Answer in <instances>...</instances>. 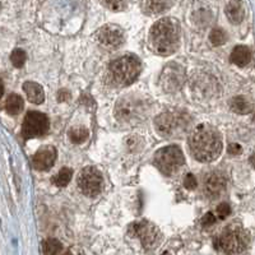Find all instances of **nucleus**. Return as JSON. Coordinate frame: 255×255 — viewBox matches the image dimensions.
Instances as JSON below:
<instances>
[{"label":"nucleus","mask_w":255,"mask_h":255,"mask_svg":"<svg viewBox=\"0 0 255 255\" xmlns=\"http://www.w3.org/2000/svg\"><path fill=\"white\" fill-rule=\"evenodd\" d=\"M56 156H58V152L55 147L52 145L41 147L33 156V159H32L33 167L38 171H48L55 163Z\"/></svg>","instance_id":"14"},{"label":"nucleus","mask_w":255,"mask_h":255,"mask_svg":"<svg viewBox=\"0 0 255 255\" xmlns=\"http://www.w3.org/2000/svg\"><path fill=\"white\" fill-rule=\"evenodd\" d=\"M228 153L232 156H236V155H240L242 152V148H241V145L238 144V143H232V144L228 145Z\"/></svg>","instance_id":"31"},{"label":"nucleus","mask_w":255,"mask_h":255,"mask_svg":"<svg viewBox=\"0 0 255 255\" xmlns=\"http://www.w3.org/2000/svg\"><path fill=\"white\" fill-rule=\"evenodd\" d=\"M23 106H24L23 98H22L19 95H17V93H12V95H9L7 101H5V110H7L8 114L11 115L19 114V112L23 110Z\"/></svg>","instance_id":"20"},{"label":"nucleus","mask_w":255,"mask_h":255,"mask_svg":"<svg viewBox=\"0 0 255 255\" xmlns=\"http://www.w3.org/2000/svg\"><path fill=\"white\" fill-rule=\"evenodd\" d=\"M129 231L133 236L141 240L142 245L145 249H152L155 245H157L159 240V228L147 221H141V222L131 224Z\"/></svg>","instance_id":"11"},{"label":"nucleus","mask_w":255,"mask_h":255,"mask_svg":"<svg viewBox=\"0 0 255 255\" xmlns=\"http://www.w3.org/2000/svg\"><path fill=\"white\" fill-rule=\"evenodd\" d=\"M227 186L226 176L220 171H212L207 174L203 179V191L210 199L221 197Z\"/></svg>","instance_id":"13"},{"label":"nucleus","mask_w":255,"mask_h":255,"mask_svg":"<svg viewBox=\"0 0 255 255\" xmlns=\"http://www.w3.org/2000/svg\"><path fill=\"white\" fill-rule=\"evenodd\" d=\"M141 70L142 64L138 58L121 56L109 65V78L116 86H129L138 78Z\"/></svg>","instance_id":"5"},{"label":"nucleus","mask_w":255,"mask_h":255,"mask_svg":"<svg viewBox=\"0 0 255 255\" xmlns=\"http://www.w3.org/2000/svg\"><path fill=\"white\" fill-rule=\"evenodd\" d=\"M249 244V234L241 226L231 224L214 239V246L218 252L227 255L244 252Z\"/></svg>","instance_id":"6"},{"label":"nucleus","mask_w":255,"mask_h":255,"mask_svg":"<svg viewBox=\"0 0 255 255\" xmlns=\"http://www.w3.org/2000/svg\"><path fill=\"white\" fill-rule=\"evenodd\" d=\"M191 155L200 162H212L222 152V137L216 128L202 124L191 131L189 138Z\"/></svg>","instance_id":"1"},{"label":"nucleus","mask_w":255,"mask_h":255,"mask_svg":"<svg viewBox=\"0 0 255 255\" xmlns=\"http://www.w3.org/2000/svg\"><path fill=\"white\" fill-rule=\"evenodd\" d=\"M50 123L45 114L38 111H30L23 120L22 134L26 139L38 138L45 135L48 130Z\"/></svg>","instance_id":"9"},{"label":"nucleus","mask_w":255,"mask_h":255,"mask_svg":"<svg viewBox=\"0 0 255 255\" xmlns=\"http://www.w3.org/2000/svg\"><path fill=\"white\" fill-rule=\"evenodd\" d=\"M226 16L232 24H240L244 19V8L239 1H230L226 7Z\"/></svg>","instance_id":"18"},{"label":"nucleus","mask_w":255,"mask_h":255,"mask_svg":"<svg viewBox=\"0 0 255 255\" xmlns=\"http://www.w3.org/2000/svg\"><path fill=\"white\" fill-rule=\"evenodd\" d=\"M0 11H1V4H0Z\"/></svg>","instance_id":"35"},{"label":"nucleus","mask_w":255,"mask_h":255,"mask_svg":"<svg viewBox=\"0 0 255 255\" xmlns=\"http://www.w3.org/2000/svg\"><path fill=\"white\" fill-rule=\"evenodd\" d=\"M185 162L183 151L176 145H169L156 152L155 163L157 169L166 176L175 174Z\"/></svg>","instance_id":"7"},{"label":"nucleus","mask_w":255,"mask_h":255,"mask_svg":"<svg viewBox=\"0 0 255 255\" xmlns=\"http://www.w3.org/2000/svg\"><path fill=\"white\" fill-rule=\"evenodd\" d=\"M23 91L27 95L30 102L35 105H40L45 101V92L38 83L36 82H26L23 84Z\"/></svg>","instance_id":"15"},{"label":"nucleus","mask_w":255,"mask_h":255,"mask_svg":"<svg viewBox=\"0 0 255 255\" xmlns=\"http://www.w3.org/2000/svg\"><path fill=\"white\" fill-rule=\"evenodd\" d=\"M191 123V119L185 111L171 110L159 114L156 117V130L165 138H175L181 137Z\"/></svg>","instance_id":"4"},{"label":"nucleus","mask_w":255,"mask_h":255,"mask_svg":"<svg viewBox=\"0 0 255 255\" xmlns=\"http://www.w3.org/2000/svg\"><path fill=\"white\" fill-rule=\"evenodd\" d=\"M230 213H231V207L227 203H221L217 207V216L221 220H224Z\"/></svg>","instance_id":"28"},{"label":"nucleus","mask_w":255,"mask_h":255,"mask_svg":"<svg viewBox=\"0 0 255 255\" xmlns=\"http://www.w3.org/2000/svg\"><path fill=\"white\" fill-rule=\"evenodd\" d=\"M125 143H127V148H129L130 151H137L138 145L142 144V139L138 135H133V137H129Z\"/></svg>","instance_id":"27"},{"label":"nucleus","mask_w":255,"mask_h":255,"mask_svg":"<svg viewBox=\"0 0 255 255\" xmlns=\"http://www.w3.org/2000/svg\"><path fill=\"white\" fill-rule=\"evenodd\" d=\"M63 245L62 242L56 240V239H48L42 244V252L44 255H58L62 252Z\"/></svg>","instance_id":"21"},{"label":"nucleus","mask_w":255,"mask_h":255,"mask_svg":"<svg viewBox=\"0 0 255 255\" xmlns=\"http://www.w3.org/2000/svg\"><path fill=\"white\" fill-rule=\"evenodd\" d=\"M4 95V86H3V83H1V80H0V98L3 97Z\"/></svg>","instance_id":"33"},{"label":"nucleus","mask_w":255,"mask_h":255,"mask_svg":"<svg viewBox=\"0 0 255 255\" xmlns=\"http://www.w3.org/2000/svg\"><path fill=\"white\" fill-rule=\"evenodd\" d=\"M78 186H80V191L87 197H97L104 188L102 174L96 167H92V166L86 167L80 171L78 176Z\"/></svg>","instance_id":"8"},{"label":"nucleus","mask_w":255,"mask_h":255,"mask_svg":"<svg viewBox=\"0 0 255 255\" xmlns=\"http://www.w3.org/2000/svg\"><path fill=\"white\" fill-rule=\"evenodd\" d=\"M250 163H252V165L255 167V153L252 156V157H250Z\"/></svg>","instance_id":"34"},{"label":"nucleus","mask_w":255,"mask_h":255,"mask_svg":"<svg viewBox=\"0 0 255 255\" xmlns=\"http://www.w3.org/2000/svg\"><path fill=\"white\" fill-rule=\"evenodd\" d=\"M185 69L177 63H170L161 73L159 83L166 92H176L185 83Z\"/></svg>","instance_id":"10"},{"label":"nucleus","mask_w":255,"mask_h":255,"mask_svg":"<svg viewBox=\"0 0 255 255\" xmlns=\"http://www.w3.org/2000/svg\"><path fill=\"white\" fill-rule=\"evenodd\" d=\"M88 130L84 127H76L72 128L69 131V138L74 144H80L83 142H86L88 138Z\"/></svg>","instance_id":"22"},{"label":"nucleus","mask_w":255,"mask_h":255,"mask_svg":"<svg viewBox=\"0 0 255 255\" xmlns=\"http://www.w3.org/2000/svg\"><path fill=\"white\" fill-rule=\"evenodd\" d=\"M180 23L175 18H162L152 26L149 45L159 55H171L180 45Z\"/></svg>","instance_id":"2"},{"label":"nucleus","mask_w":255,"mask_h":255,"mask_svg":"<svg viewBox=\"0 0 255 255\" xmlns=\"http://www.w3.org/2000/svg\"><path fill=\"white\" fill-rule=\"evenodd\" d=\"M216 223V217H214L213 213H207L206 216L203 217V220H202V224H203L204 227H209V226H212V224Z\"/></svg>","instance_id":"30"},{"label":"nucleus","mask_w":255,"mask_h":255,"mask_svg":"<svg viewBox=\"0 0 255 255\" xmlns=\"http://www.w3.org/2000/svg\"><path fill=\"white\" fill-rule=\"evenodd\" d=\"M107 8H110L111 11H123L125 9L129 3V0H101Z\"/></svg>","instance_id":"26"},{"label":"nucleus","mask_w":255,"mask_h":255,"mask_svg":"<svg viewBox=\"0 0 255 255\" xmlns=\"http://www.w3.org/2000/svg\"><path fill=\"white\" fill-rule=\"evenodd\" d=\"M97 40L100 42L101 46L109 50H115L119 48L124 44L125 36L124 32L119 26L115 24H106L101 27L97 32Z\"/></svg>","instance_id":"12"},{"label":"nucleus","mask_w":255,"mask_h":255,"mask_svg":"<svg viewBox=\"0 0 255 255\" xmlns=\"http://www.w3.org/2000/svg\"><path fill=\"white\" fill-rule=\"evenodd\" d=\"M230 106H231V110L239 115L250 114L253 111V104L244 96L234 97L230 101Z\"/></svg>","instance_id":"19"},{"label":"nucleus","mask_w":255,"mask_h":255,"mask_svg":"<svg viewBox=\"0 0 255 255\" xmlns=\"http://www.w3.org/2000/svg\"><path fill=\"white\" fill-rule=\"evenodd\" d=\"M141 4L143 11L147 14H159L169 9L171 1L170 0H142Z\"/></svg>","instance_id":"17"},{"label":"nucleus","mask_w":255,"mask_h":255,"mask_svg":"<svg viewBox=\"0 0 255 255\" xmlns=\"http://www.w3.org/2000/svg\"><path fill=\"white\" fill-rule=\"evenodd\" d=\"M232 64L238 66H245L248 65L250 60H252V51L248 46L240 45L232 50L231 56H230Z\"/></svg>","instance_id":"16"},{"label":"nucleus","mask_w":255,"mask_h":255,"mask_svg":"<svg viewBox=\"0 0 255 255\" xmlns=\"http://www.w3.org/2000/svg\"><path fill=\"white\" fill-rule=\"evenodd\" d=\"M227 40V36H226V32L222 30V28H214L212 30L209 35V41L213 46H221L223 45L224 42Z\"/></svg>","instance_id":"24"},{"label":"nucleus","mask_w":255,"mask_h":255,"mask_svg":"<svg viewBox=\"0 0 255 255\" xmlns=\"http://www.w3.org/2000/svg\"><path fill=\"white\" fill-rule=\"evenodd\" d=\"M72 170L68 169V167H64V169L60 170L58 173V175L52 179V183L55 184L56 186H59V188H64V186H66L69 184V181L72 180Z\"/></svg>","instance_id":"23"},{"label":"nucleus","mask_w":255,"mask_h":255,"mask_svg":"<svg viewBox=\"0 0 255 255\" xmlns=\"http://www.w3.org/2000/svg\"><path fill=\"white\" fill-rule=\"evenodd\" d=\"M26 59H27V55L26 52L22 50V48H16L13 50L11 54V62L16 68H22L26 63Z\"/></svg>","instance_id":"25"},{"label":"nucleus","mask_w":255,"mask_h":255,"mask_svg":"<svg viewBox=\"0 0 255 255\" xmlns=\"http://www.w3.org/2000/svg\"><path fill=\"white\" fill-rule=\"evenodd\" d=\"M149 102L141 95L130 93L121 97L115 105V116L125 125H137L147 119Z\"/></svg>","instance_id":"3"},{"label":"nucleus","mask_w":255,"mask_h":255,"mask_svg":"<svg viewBox=\"0 0 255 255\" xmlns=\"http://www.w3.org/2000/svg\"><path fill=\"white\" fill-rule=\"evenodd\" d=\"M69 97H70V95H69V92H68V91H60V92H59L58 98H59V101H60V102H63V101L68 100Z\"/></svg>","instance_id":"32"},{"label":"nucleus","mask_w":255,"mask_h":255,"mask_svg":"<svg viewBox=\"0 0 255 255\" xmlns=\"http://www.w3.org/2000/svg\"><path fill=\"white\" fill-rule=\"evenodd\" d=\"M184 186L189 190H193L197 188V179L194 177V175L188 174V175L185 176V179H184Z\"/></svg>","instance_id":"29"},{"label":"nucleus","mask_w":255,"mask_h":255,"mask_svg":"<svg viewBox=\"0 0 255 255\" xmlns=\"http://www.w3.org/2000/svg\"><path fill=\"white\" fill-rule=\"evenodd\" d=\"M66 255H70V254H66Z\"/></svg>","instance_id":"36"}]
</instances>
